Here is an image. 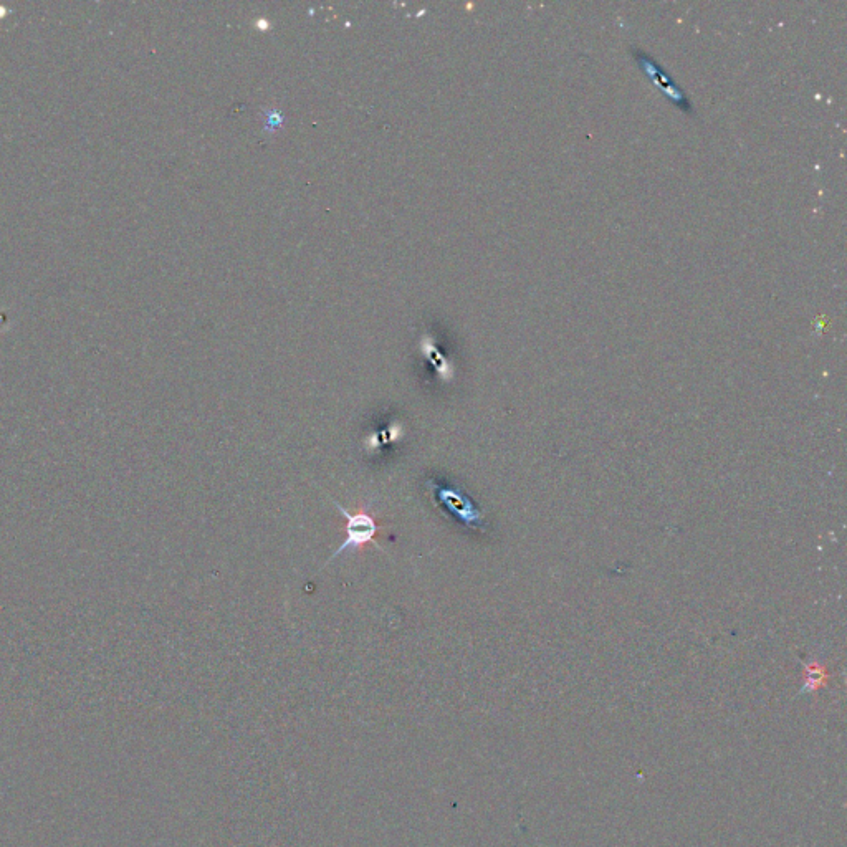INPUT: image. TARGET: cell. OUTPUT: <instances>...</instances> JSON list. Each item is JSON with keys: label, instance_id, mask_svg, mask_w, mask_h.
<instances>
[{"label": "cell", "instance_id": "cell-3", "mask_svg": "<svg viewBox=\"0 0 847 847\" xmlns=\"http://www.w3.org/2000/svg\"><path fill=\"white\" fill-rule=\"evenodd\" d=\"M4 12H5L4 7H0V17H2V15H4Z\"/></svg>", "mask_w": 847, "mask_h": 847}, {"label": "cell", "instance_id": "cell-2", "mask_svg": "<svg viewBox=\"0 0 847 847\" xmlns=\"http://www.w3.org/2000/svg\"><path fill=\"white\" fill-rule=\"evenodd\" d=\"M333 505H335L338 510H340L341 515L346 518V538L343 543H341L340 548L331 555L330 560L326 561V565H330L331 561L336 560L338 556L343 555L346 551L350 550H359L361 546L371 545L376 546L378 550L383 551L381 545H379L378 540H376V536L381 530H384L383 527H379L376 520H374L373 515L368 512L369 507L363 508L361 512L351 513L346 510L345 507H341L340 503L335 502L333 500Z\"/></svg>", "mask_w": 847, "mask_h": 847}, {"label": "cell", "instance_id": "cell-1", "mask_svg": "<svg viewBox=\"0 0 847 847\" xmlns=\"http://www.w3.org/2000/svg\"><path fill=\"white\" fill-rule=\"evenodd\" d=\"M432 498L437 507L444 508L450 517L460 525L467 528H479L484 525V518L479 508L475 507L472 498L460 489L459 485H450L447 482H429Z\"/></svg>", "mask_w": 847, "mask_h": 847}]
</instances>
